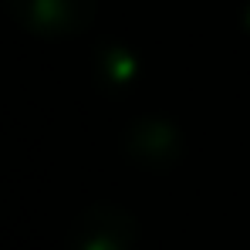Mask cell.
<instances>
[{"mask_svg":"<svg viewBox=\"0 0 250 250\" xmlns=\"http://www.w3.org/2000/svg\"><path fill=\"white\" fill-rule=\"evenodd\" d=\"M14 17L38 34H75L91 21L95 0H7Z\"/></svg>","mask_w":250,"mask_h":250,"instance_id":"6da1fadb","label":"cell"}]
</instances>
